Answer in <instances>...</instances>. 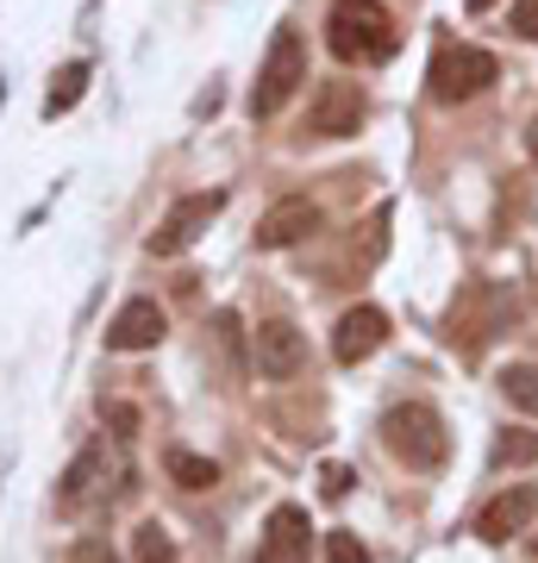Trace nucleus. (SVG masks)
I'll use <instances>...</instances> for the list:
<instances>
[{
	"mask_svg": "<svg viewBox=\"0 0 538 563\" xmlns=\"http://www.w3.org/2000/svg\"><path fill=\"white\" fill-rule=\"evenodd\" d=\"M326 44H332V57L339 63H388L395 57V13L382 7V0H332V13H326Z\"/></svg>",
	"mask_w": 538,
	"mask_h": 563,
	"instance_id": "1",
	"label": "nucleus"
},
{
	"mask_svg": "<svg viewBox=\"0 0 538 563\" xmlns=\"http://www.w3.org/2000/svg\"><path fill=\"white\" fill-rule=\"evenodd\" d=\"M125 457L120 451H107V444H88V451H76V463L63 470V483H57V507L69 514V520H88V514H100V507H113L125 495Z\"/></svg>",
	"mask_w": 538,
	"mask_h": 563,
	"instance_id": "2",
	"label": "nucleus"
},
{
	"mask_svg": "<svg viewBox=\"0 0 538 563\" xmlns=\"http://www.w3.org/2000/svg\"><path fill=\"white\" fill-rule=\"evenodd\" d=\"M382 444H388L407 470H439V463L451 457V432H444L439 407H426V401L388 407V413H382Z\"/></svg>",
	"mask_w": 538,
	"mask_h": 563,
	"instance_id": "3",
	"label": "nucleus"
},
{
	"mask_svg": "<svg viewBox=\"0 0 538 563\" xmlns=\"http://www.w3.org/2000/svg\"><path fill=\"white\" fill-rule=\"evenodd\" d=\"M300 81H307V44H300L295 25H282L276 38H270V51H263L257 63V81H251V120H276L282 107L300 95Z\"/></svg>",
	"mask_w": 538,
	"mask_h": 563,
	"instance_id": "4",
	"label": "nucleus"
},
{
	"mask_svg": "<svg viewBox=\"0 0 538 563\" xmlns=\"http://www.w3.org/2000/svg\"><path fill=\"white\" fill-rule=\"evenodd\" d=\"M432 101L458 107V101H476L482 88H495L501 81V63L482 51V44H439V57H432Z\"/></svg>",
	"mask_w": 538,
	"mask_h": 563,
	"instance_id": "5",
	"label": "nucleus"
},
{
	"mask_svg": "<svg viewBox=\"0 0 538 563\" xmlns=\"http://www.w3.org/2000/svg\"><path fill=\"white\" fill-rule=\"evenodd\" d=\"M226 213V188H200V195H182V201H169V213L157 220V232L144 239V251L151 257H182L188 244L207 232V225Z\"/></svg>",
	"mask_w": 538,
	"mask_h": 563,
	"instance_id": "6",
	"label": "nucleus"
},
{
	"mask_svg": "<svg viewBox=\"0 0 538 563\" xmlns=\"http://www.w3.org/2000/svg\"><path fill=\"white\" fill-rule=\"evenodd\" d=\"M251 363H257L263 383H295L307 369V332L295 320H257L251 332Z\"/></svg>",
	"mask_w": 538,
	"mask_h": 563,
	"instance_id": "7",
	"label": "nucleus"
},
{
	"mask_svg": "<svg viewBox=\"0 0 538 563\" xmlns=\"http://www.w3.org/2000/svg\"><path fill=\"white\" fill-rule=\"evenodd\" d=\"M163 332H169V320H163L157 301H125L113 320H107V351H120V357H139V351H157Z\"/></svg>",
	"mask_w": 538,
	"mask_h": 563,
	"instance_id": "8",
	"label": "nucleus"
},
{
	"mask_svg": "<svg viewBox=\"0 0 538 563\" xmlns=\"http://www.w3.org/2000/svg\"><path fill=\"white\" fill-rule=\"evenodd\" d=\"M363 113H370V101H363L358 81H319V95H314V132L319 139H351L363 125Z\"/></svg>",
	"mask_w": 538,
	"mask_h": 563,
	"instance_id": "9",
	"label": "nucleus"
},
{
	"mask_svg": "<svg viewBox=\"0 0 538 563\" xmlns=\"http://www.w3.org/2000/svg\"><path fill=\"white\" fill-rule=\"evenodd\" d=\"M382 344H388V313H382V307H351V313H344L339 325H332V357L344 363V369H351V363H363V357H376Z\"/></svg>",
	"mask_w": 538,
	"mask_h": 563,
	"instance_id": "10",
	"label": "nucleus"
},
{
	"mask_svg": "<svg viewBox=\"0 0 538 563\" xmlns=\"http://www.w3.org/2000/svg\"><path fill=\"white\" fill-rule=\"evenodd\" d=\"M538 520V488H507V495H495V501L476 514V539L482 544H507V539H519L526 526Z\"/></svg>",
	"mask_w": 538,
	"mask_h": 563,
	"instance_id": "11",
	"label": "nucleus"
},
{
	"mask_svg": "<svg viewBox=\"0 0 538 563\" xmlns=\"http://www.w3.org/2000/svg\"><path fill=\"white\" fill-rule=\"evenodd\" d=\"M314 232H319V207L307 195H282L257 220V251H288V244L314 239Z\"/></svg>",
	"mask_w": 538,
	"mask_h": 563,
	"instance_id": "12",
	"label": "nucleus"
},
{
	"mask_svg": "<svg viewBox=\"0 0 538 563\" xmlns=\"http://www.w3.org/2000/svg\"><path fill=\"white\" fill-rule=\"evenodd\" d=\"M307 532H314L307 526V507L282 501L257 539V563H307Z\"/></svg>",
	"mask_w": 538,
	"mask_h": 563,
	"instance_id": "13",
	"label": "nucleus"
},
{
	"mask_svg": "<svg viewBox=\"0 0 538 563\" xmlns=\"http://www.w3.org/2000/svg\"><path fill=\"white\" fill-rule=\"evenodd\" d=\"M88 57H76V63H63L57 76H51V88H44V120H63V113H76L81 107V95H88Z\"/></svg>",
	"mask_w": 538,
	"mask_h": 563,
	"instance_id": "14",
	"label": "nucleus"
},
{
	"mask_svg": "<svg viewBox=\"0 0 538 563\" xmlns=\"http://www.w3.org/2000/svg\"><path fill=\"white\" fill-rule=\"evenodd\" d=\"M163 470H169V483L188 488V495H200V488L220 483V463L200 457V451H182V444H169V451H163Z\"/></svg>",
	"mask_w": 538,
	"mask_h": 563,
	"instance_id": "15",
	"label": "nucleus"
},
{
	"mask_svg": "<svg viewBox=\"0 0 538 563\" xmlns=\"http://www.w3.org/2000/svg\"><path fill=\"white\" fill-rule=\"evenodd\" d=\"M501 395H507L519 413L538 420V363H507V369H501Z\"/></svg>",
	"mask_w": 538,
	"mask_h": 563,
	"instance_id": "16",
	"label": "nucleus"
},
{
	"mask_svg": "<svg viewBox=\"0 0 538 563\" xmlns=\"http://www.w3.org/2000/svg\"><path fill=\"white\" fill-rule=\"evenodd\" d=\"M132 558H139V563H176V539H169V526H157V520L132 526Z\"/></svg>",
	"mask_w": 538,
	"mask_h": 563,
	"instance_id": "17",
	"label": "nucleus"
},
{
	"mask_svg": "<svg viewBox=\"0 0 538 563\" xmlns=\"http://www.w3.org/2000/svg\"><path fill=\"white\" fill-rule=\"evenodd\" d=\"M326 563H370V544L358 532H326Z\"/></svg>",
	"mask_w": 538,
	"mask_h": 563,
	"instance_id": "18",
	"label": "nucleus"
},
{
	"mask_svg": "<svg viewBox=\"0 0 538 563\" xmlns=\"http://www.w3.org/2000/svg\"><path fill=\"white\" fill-rule=\"evenodd\" d=\"M495 457L501 463H538V432H501Z\"/></svg>",
	"mask_w": 538,
	"mask_h": 563,
	"instance_id": "19",
	"label": "nucleus"
},
{
	"mask_svg": "<svg viewBox=\"0 0 538 563\" xmlns=\"http://www.w3.org/2000/svg\"><path fill=\"white\" fill-rule=\"evenodd\" d=\"M69 563H120V558H113V544L107 539H81L76 551H69Z\"/></svg>",
	"mask_w": 538,
	"mask_h": 563,
	"instance_id": "20",
	"label": "nucleus"
},
{
	"mask_svg": "<svg viewBox=\"0 0 538 563\" xmlns=\"http://www.w3.org/2000/svg\"><path fill=\"white\" fill-rule=\"evenodd\" d=\"M514 32L538 44V0H519V7H514Z\"/></svg>",
	"mask_w": 538,
	"mask_h": 563,
	"instance_id": "21",
	"label": "nucleus"
},
{
	"mask_svg": "<svg viewBox=\"0 0 538 563\" xmlns=\"http://www.w3.org/2000/svg\"><path fill=\"white\" fill-rule=\"evenodd\" d=\"M344 488H351V470H339V463H332V470H326V495H332V501H339Z\"/></svg>",
	"mask_w": 538,
	"mask_h": 563,
	"instance_id": "22",
	"label": "nucleus"
},
{
	"mask_svg": "<svg viewBox=\"0 0 538 563\" xmlns=\"http://www.w3.org/2000/svg\"><path fill=\"white\" fill-rule=\"evenodd\" d=\"M526 157L538 163V120H526Z\"/></svg>",
	"mask_w": 538,
	"mask_h": 563,
	"instance_id": "23",
	"label": "nucleus"
},
{
	"mask_svg": "<svg viewBox=\"0 0 538 563\" xmlns=\"http://www.w3.org/2000/svg\"><path fill=\"white\" fill-rule=\"evenodd\" d=\"M463 7H470V13H488V7H495V0H463Z\"/></svg>",
	"mask_w": 538,
	"mask_h": 563,
	"instance_id": "24",
	"label": "nucleus"
},
{
	"mask_svg": "<svg viewBox=\"0 0 538 563\" xmlns=\"http://www.w3.org/2000/svg\"><path fill=\"white\" fill-rule=\"evenodd\" d=\"M0 95H7V81H0Z\"/></svg>",
	"mask_w": 538,
	"mask_h": 563,
	"instance_id": "25",
	"label": "nucleus"
}]
</instances>
